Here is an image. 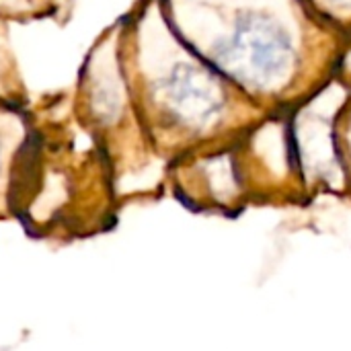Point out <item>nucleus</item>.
<instances>
[{"label": "nucleus", "mask_w": 351, "mask_h": 351, "mask_svg": "<svg viewBox=\"0 0 351 351\" xmlns=\"http://www.w3.org/2000/svg\"><path fill=\"white\" fill-rule=\"evenodd\" d=\"M152 97L173 121L195 132L212 128L226 107L218 78L195 64L173 66L152 84Z\"/></svg>", "instance_id": "obj_2"}, {"label": "nucleus", "mask_w": 351, "mask_h": 351, "mask_svg": "<svg viewBox=\"0 0 351 351\" xmlns=\"http://www.w3.org/2000/svg\"><path fill=\"white\" fill-rule=\"evenodd\" d=\"M31 119L14 105L0 99V177L12 173L14 160L29 136Z\"/></svg>", "instance_id": "obj_3"}, {"label": "nucleus", "mask_w": 351, "mask_h": 351, "mask_svg": "<svg viewBox=\"0 0 351 351\" xmlns=\"http://www.w3.org/2000/svg\"><path fill=\"white\" fill-rule=\"evenodd\" d=\"M37 0H0V16L14 19L23 14H33Z\"/></svg>", "instance_id": "obj_4"}, {"label": "nucleus", "mask_w": 351, "mask_h": 351, "mask_svg": "<svg viewBox=\"0 0 351 351\" xmlns=\"http://www.w3.org/2000/svg\"><path fill=\"white\" fill-rule=\"evenodd\" d=\"M214 64L251 90L278 86L294 64V45L280 23L265 14L241 16L214 51Z\"/></svg>", "instance_id": "obj_1"}, {"label": "nucleus", "mask_w": 351, "mask_h": 351, "mask_svg": "<svg viewBox=\"0 0 351 351\" xmlns=\"http://www.w3.org/2000/svg\"><path fill=\"white\" fill-rule=\"evenodd\" d=\"M329 2H333L337 6H351V0H329Z\"/></svg>", "instance_id": "obj_5"}]
</instances>
